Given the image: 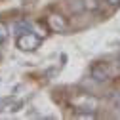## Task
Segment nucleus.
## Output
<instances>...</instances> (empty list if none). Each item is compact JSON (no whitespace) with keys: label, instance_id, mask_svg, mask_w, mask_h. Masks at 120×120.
Returning <instances> with one entry per match:
<instances>
[{"label":"nucleus","instance_id":"nucleus-7","mask_svg":"<svg viewBox=\"0 0 120 120\" xmlns=\"http://www.w3.org/2000/svg\"><path fill=\"white\" fill-rule=\"evenodd\" d=\"M84 6L88 11H95L99 10V0H84Z\"/></svg>","mask_w":120,"mask_h":120},{"label":"nucleus","instance_id":"nucleus-10","mask_svg":"<svg viewBox=\"0 0 120 120\" xmlns=\"http://www.w3.org/2000/svg\"><path fill=\"white\" fill-rule=\"evenodd\" d=\"M112 101H114V105L120 109V94H116V95H112Z\"/></svg>","mask_w":120,"mask_h":120},{"label":"nucleus","instance_id":"nucleus-1","mask_svg":"<svg viewBox=\"0 0 120 120\" xmlns=\"http://www.w3.org/2000/svg\"><path fill=\"white\" fill-rule=\"evenodd\" d=\"M71 103L76 111H82V112H95L97 109V97H94L92 94H80L72 97Z\"/></svg>","mask_w":120,"mask_h":120},{"label":"nucleus","instance_id":"nucleus-5","mask_svg":"<svg viewBox=\"0 0 120 120\" xmlns=\"http://www.w3.org/2000/svg\"><path fill=\"white\" fill-rule=\"evenodd\" d=\"M67 6H69V10H71L72 15H78V13H82L86 10L84 0H67Z\"/></svg>","mask_w":120,"mask_h":120},{"label":"nucleus","instance_id":"nucleus-13","mask_svg":"<svg viewBox=\"0 0 120 120\" xmlns=\"http://www.w3.org/2000/svg\"><path fill=\"white\" fill-rule=\"evenodd\" d=\"M0 82H2V78H0Z\"/></svg>","mask_w":120,"mask_h":120},{"label":"nucleus","instance_id":"nucleus-12","mask_svg":"<svg viewBox=\"0 0 120 120\" xmlns=\"http://www.w3.org/2000/svg\"><path fill=\"white\" fill-rule=\"evenodd\" d=\"M118 65H120V53H118Z\"/></svg>","mask_w":120,"mask_h":120},{"label":"nucleus","instance_id":"nucleus-3","mask_svg":"<svg viewBox=\"0 0 120 120\" xmlns=\"http://www.w3.org/2000/svg\"><path fill=\"white\" fill-rule=\"evenodd\" d=\"M90 78H92L94 82H99V84L109 82V78H111V67L107 63H103V61L94 63L92 67H90Z\"/></svg>","mask_w":120,"mask_h":120},{"label":"nucleus","instance_id":"nucleus-4","mask_svg":"<svg viewBox=\"0 0 120 120\" xmlns=\"http://www.w3.org/2000/svg\"><path fill=\"white\" fill-rule=\"evenodd\" d=\"M48 27L52 29L53 33L65 34L69 31V21L61 15V13H50V15H48Z\"/></svg>","mask_w":120,"mask_h":120},{"label":"nucleus","instance_id":"nucleus-11","mask_svg":"<svg viewBox=\"0 0 120 120\" xmlns=\"http://www.w3.org/2000/svg\"><path fill=\"white\" fill-rule=\"evenodd\" d=\"M107 2H109L111 6H118V4H120V0H107Z\"/></svg>","mask_w":120,"mask_h":120},{"label":"nucleus","instance_id":"nucleus-6","mask_svg":"<svg viewBox=\"0 0 120 120\" xmlns=\"http://www.w3.org/2000/svg\"><path fill=\"white\" fill-rule=\"evenodd\" d=\"M13 31H15V34H17V36H19V34H25V33L31 31V23H29L27 19L17 21V23H15V27H13Z\"/></svg>","mask_w":120,"mask_h":120},{"label":"nucleus","instance_id":"nucleus-9","mask_svg":"<svg viewBox=\"0 0 120 120\" xmlns=\"http://www.w3.org/2000/svg\"><path fill=\"white\" fill-rule=\"evenodd\" d=\"M23 105H25V101H21V99H19V101H15V103H11L10 107H8V111H11V112H17V111L23 107Z\"/></svg>","mask_w":120,"mask_h":120},{"label":"nucleus","instance_id":"nucleus-2","mask_svg":"<svg viewBox=\"0 0 120 120\" xmlns=\"http://www.w3.org/2000/svg\"><path fill=\"white\" fill-rule=\"evenodd\" d=\"M40 42H42V38L38 36V34H34L33 31H29V33H25V34H19L17 36V48L21 50V52H34L38 46H40Z\"/></svg>","mask_w":120,"mask_h":120},{"label":"nucleus","instance_id":"nucleus-8","mask_svg":"<svg viewBox=\"0 0 120 120\" xmlns=\"http://www.w3.org/2000/svg\"><path fill=\"white\" fill-rule=\"evenodd\" d=\"M6 38H8V27L4 21H0V46L6 42Z\"/></svg>","mask_w":120,"mask_h":120}]
</instances>
